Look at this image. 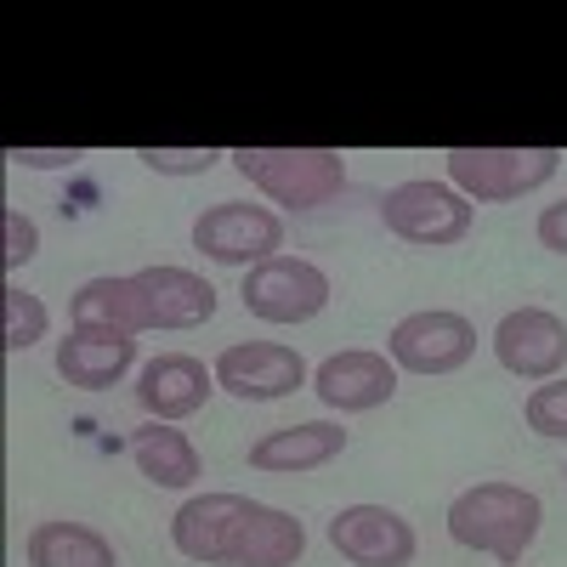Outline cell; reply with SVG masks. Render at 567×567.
Masks as SVG:
<instances>
[{
  "label": "cell",
  "mask_w": 567,
  "mask_h": 567,
  "mask_svg": "<svg viewBox=\"0 0 567 567\" xmlns=\"http://www.w3.org/2000/svg\"><path fill=\"white\" fill-rule=\"evenodd\" d=\"M171 545L199 567H296L307 528L245 494H194L171 516Z\"/></svg>",
  "instance_id": "1"
},
{
  "label": "cell",
  "mask_w": 567,
  "mask_h": 567,
  "mask_svg": "<svg viewBox=\"0 0 567 567\" xmlns=\"http://www.w3.org/2000/svg\"><path fill=\"white\" fill-rule=\"evenodd\" d=\"M545 528V499L523 483H477L454 494L449 505V539L465 550H483L505 567L523 561V550Z\"/></svg>",
  "instance_id": "2"
},
{
  "label": "cell",
  "mask_w": 567,
  "mask_h": 567,
  "mask_svg": "<svg viewBox=\"0 0 567 567\" xmlns=\"http://www.w3.org/2000/svg\"><path fill=\"white\" fill-rule=\"evenodd\" d=\"M227 159L250 187H261L284 210H318L347 187L341 148H233Z\"/></svg>",
  "instance_id": "3"
},
{
  "label": "cell",
  "mask_w": 567,
  "mask_h": 567,
  "mask_svg": "<svg viewBox=\"0 0 567 567\" xmlns=\"http://www.w3.org/2000/svg\"><path fill=\"white\" fill-rule=\"evenodd\" d=\"M561 171V148H449V187L477 205H505L545 187Z\"/></svg>",
  "instance_id": "4"
},
{
  "label": "cell",
  "mask_w": 567,
  "mask_h": 567,
  "mask_svg": "<svg viewBox=\"0 0 567 567\" xmlns=\"http://www.w3.org/2000/svg\"><path fill=\"white\" fill-rule=\"evenodd\" d=\"M381 221L403 245L420 250H449L471 233V199L449 182H398L381 199Z\"/></svg>",
  "instance_id": "5"
},
{
  "label": "cell",
  "mask_w": 567,
  "mask_h": 567,
  "mask_svg": "<svg viewBox=\"0 0 567 567\" xmlns=\"http://www.w3.org/2000/svg\"><path fill=\"white\" fill-rule=\"evenodd\" d=\"M471 352H477V329H471L465 312H449V307L409 312L386 336V358L409 374H454L471 363Z\"/></svg>",
  "instance_id": "6"
},
{
  "label": "cell",
  "mask_w": 567,
  "mask_h": 567,
  "mask_svg": "<svg viewBox=\"0 0 567 567\" xmlns=\"http://www.w3.org/2000/svg\"><path fill=\"white\" fill-rule=\"evenodd\" d=\"M194 250H205L221 267H261L284 250V221L267 205L221 199L194 221Z\"/></svg>",
  "instance_id": "7"
},
{
  "label": "cell",
  "mask_w": 567,
  "mask_h": 567,
  "mask_svg": "<svg viewBox=\"0 0 567 567\" xmlns=\"http://www.w3.org/2000/svg\"><path fill=\"white\" fill-rule=\"evenodd\" d=\"M245 312L261 323H307L329 307V272L301 256H272L245 272Z\"/></svg>",
  "instance_id": "8"
},
{
  "label": "cell",
  "mask_w": 567,
  "mask_h": 567,
  "mask_svg": "<svg viewBox=\"0 0 567 567\" xmlns=\"http://www.w3.org/2000/svg\"><path fill=\"white\" fill-rule=\"evenodd\" d=\"M494 358L516 381H556L567 363V323L550 307H516L494 323Z\"/></svg>",
  "instance_id": "9"
},
{
  "label": "cell",
  "mask_w": 567,
  "mask_h": 567,
  "mask_svg": "<svg viewBox=\"0 0 567 567\" xmlns=\"http://www.w3.org/2000/svg\"><path fill=\"white\" fill-rule=\"evenodd\" d=\"M312 381L307 363L296 347H278V341H239L216 358V386L245 398V403H272V398H290Z\"/></svg>",
  "instance_id": "10"
},
{
  "label": "cell",
  "mask_w": 567,
  "mask_h": 567,
  "mask_svg": "<svg viewBox=\"0 0 567 567\" xmlns=\"http://www.w3.org/2000/svg\"><path fill=\"white\" fill-rule=\"evenodd\" d=\"M312 392L323 409H341V414H369L398 398V363L386 352H369V347H352V352H336L312 369Z\"/></svg>",
  "instance_id": "11"
},
{
  "label": "cell",
  "mask_w": 567,
  "mask_h": 567,
  "mask_svg": "<svg viewBox=\"0 0 567 567\" xmlns=\"http://www.w3.org/2000/svg\"><path fill=\"white\" fill-rule=\"evenodd\" d=\"M329 545H336L352 567H409L414 561V528L386 505H347V511H336Z\"/></svg>",
  "instance_id": "12"
},
{
  "label": "cell",
  "mask_w": 567,
  "mask_h": 567,
  "mask_svg": "<svg viewBox=\"0 0 567 567\" xmlns=\"http://www.w3.org/2000/svg\"><path fill=\"white\" fill-rule=\"evenodd\" d=\"M131 284L148 329H194L216 318V284L187 267H142L131 272Z\"/></svg>",
  "instance_id": "13"
},
{
  "label": "cell",
  "mask_w": 567,
  "mask_h": 567,
  "mask_svg": "<svg viewBox=\"0 0 567 567\" xmlns=\"http://www.w3.org/2000/svg\"><path fill=\"white\" fill-rule=\"evenodd\" d=\"M136 363V336L120 329H97V323H74L58 341V374L74 392H109L120 386Z\"/></svg>",
  "instance_id": "14"
},
{
  "label": "cell",
  "mask_w": 567,
  "mask_h": 567,
  "mask_svg": "<svg viewBox=\"0 0 567 567\" xmlns=\"http://www.w3.org/2000/svg\"><path fill=\"white\" fill-rule=\"evenodd\" d=\"M216 392V369H205L199 358H187V352H159L142 363L136 374V403L148 409L154 420H187V414H199Z\"/></svg>",
  "instance_id": "15"
},
{
  "label": "cell",
  "mask_w": 567,
  "mask_h": 567,
  "mask_svg": "<svg viewBox=\"0 0 567 567\" xmlns=\"http://www.w3.org/2000/svg\"><path fill=\"white\" fill-rule=\"evenodd\" d=\"M347 454V432L336 420H301V425H278L250 443V471L267 477H296V471H318L329 460Z\"/></svg>",
  "instance_id": "16"
},
{
  "label": "cell",
  "mask_w": 567,
  "mask_h": 567,
  "mask_svg": "<svg viewBox=\"0 0 567 567\" xmlns=\"http://www.w3.org/2000/svg\"><path fill=\"white\" fill-rule=\"evenodd\" d=\"M131 460L154 488H194L199 483V449L187 443V432H176L171 420H148L131 437Z\"/></svg>",
  "instance_id": "17"
},
{
  "label": "cell",
  "mask_w": 567,
  "mask_h": 567,
  "mask_svg": "<svg viewBox=\"0 0 567 567\" xmlns=\"http://www.w3.org/2000/svg\"><path fill=\"white\" fill-rule=\"evenodd\" d=\"M23 556H29V567H120L114 539H103L85 523H40V528H29Z\"/></svg>",
  "instance_id": "18"
},
{
  "label": "cell",
  "mask_w": 567,
  "mask_h": 567,
  "mask_svg": "<svg viewBox=\"0 0 567 567\" xmlns=\"http://www.w3.org/2000/svg\"><path fill=\"white\" fill-rule=\"evenodd\" d=\"M74 323H97V329H120V336H142V307H136V284L125 278H85L74 301H69Z\"/></svg>",
  "instance_id": "19"
},
{
  "label": "cell",
  "mask_w": 567,
  "mask_h": 567,
  "mask_svg": "<svg viewBox=\"0 0 567 567\" xmlns=\"http://www.w3.org/2000/svg\"><path fill=\"white\" fill-rule=\"evenodd\" d=\"M45 301L34 290H23L18 278L0 284V347L7 352H29L34 341H45Z\"/></svg>",
  "instance_id": "20"
},
{
  "label": "cell",
  "mask_w": 567,
  "mask_h": 567,
  "mask_svg": "<svg viewBox=\"0 0 567 567\" xmlns=\"http://www.w3.org/2000/svg\"><path fill=\"white\" fill-rule=\"evenodd\" d=\"M523 420L539 437H567V381H539L523 403Z\"/></svg>",
  "instance_id": "21"
},
{
  "label": "cell",
  "mask_w": 567,
  "mask_h": 567,
  "mask_svg": "<svg viewBox=\"0 0 567 567\" xmlns=\"http://www.w3.org/2000/svg\"><path fill=\"white\" fill-rule=\"evenodd\" d=\"M34 256H40V227L23 210H7L0 216V267H7V278L23 272Z\"/></svg>",
  "instance_id": "22"
},
{
  "label": "cell",
  "mask_w": 567,
  "mask_h": 567,
  "mask_svg": "<svg viewBox=\"0 0 567 567\" xmlns=\"http://www.w3.org/2000/svg\"><path fill=\"white\" fill-rule=\"evenodd\" d=\"M136 159L154 176H205L216 171V159H227L221 148H136Z\"/></svg>",
  "instance_id": "23"
},
{
  "label": "cell",
  "mask_w": 567,
  "mask_h": 567,
  "mask_svg": "<svg viewBox=\"0 0 567 567\" xmlns=\"http://www.w3.org/2000/svg\"><path fill=\"white\" fill-rule=\"evenodd\" d=\"M7 159L23 171H74L85 159V148H12Z\"/></svg>",
  "instance_id": "24"
},
{
  "label": "cell",
  "mask_w": 567,
  "mask_h": 567,
  "mask_svg": "<svg viewBox=\"0 0 567 567\" xmlns=\"http://www.w3.org/2000/svg\"><path fill=\"white\" fill-rule=\"evenodd\" d=\"M534 233H539V245H545V250L567 256V199H561V205H545V210H539V227H534Z\"/></svg>",
  "instance_id": "25"
},
{
  "label": "cell",
  "mask_w": 567,
  "mask_h": 567,
  "mask_svg": "<svg viewBox=\"0 0 567 567\" xmlns=\"http://www.w3.org/2000/svg\"><path fill=\"white\" fill-rule=\"evenodd\" d=\"M561 483H567V471H561Z\"/></svg>",
  "instance_id": "26"
}]
</instances>
